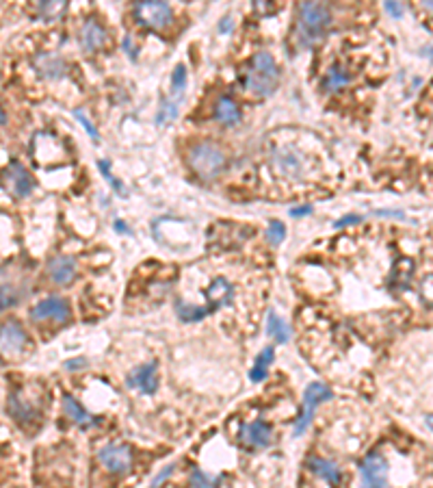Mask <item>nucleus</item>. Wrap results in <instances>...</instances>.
<instances>
[{
	"mask_svg": "<svg viewBox=\"0 0 433 488\" xmlns=\"http://www.w3.org/2000/svg\"><path fill=\"white\" fill-rule=\"evenodd\" d=\"M308 469L316 477H321L323 482H327L329 486H340V482H343V473H340V467H338L334 460H329V458L310 456L308 458Z\"/></svg>",
	"mask_w": 433,
	"mask_h": 488,
	"instance_id": "obj_18",
	"label": "nucleus"
},
{
	"mask_svg": "<svg viewBox=\"0 0 433 488\" xmlns=\"http://www.w3.org/2000/svg\"><path fill=\"white\" fill-rule=\"evenodd\" d=\"M61 406H63V412H65V417L72 421V424H76L78 428H83V430H87V428H94L96 424H98V417H94V414H89L76 399L72 397V395H67V393H63V397H61Z\"/></svg>",
	"mask_w": 433,
	"mask_h": 488,
	"instance_id": "obj_19",
	"label": "nucleus"
},
{
	"mask_svg": "<svg viewBox=\"0 0 433 488\" xmlns=\"http://www.w3.org/2000/svg\"><path fill=\"white\" fill-rule=\"evenodd\" d=\"M185 90H187V68L185 65H176V70L171 74V92H169V104L178 106L182 96H185Z\"/></svg>",
	"mask_w": 433,
	"mask_h": 488,
	"instance_id": "obj_25",
	"label": "nucleus"
},
{
	"mask_svg": "<svg viewBox=\"0 0 433 488\" xmlns=\"http://www.w3.org/2000/svg\"><path fill=\"white\" fill-rule=\"evenodd\" d=\"M173 469H176V464H167V467H165L161 473H158V475L152 480V486H150V488H158V486H161V484H163V482H165L171 473H173Z\"/></svg>",
	"mask_w": 433,
	"mask_h": 488,
	"instance_id": "obj_34",
	"label": "nucleus"
},
{
	"mask_svg": "<svg viewBox=\"0 0 433 488\" xmlns=\"http://www.w3.org/2000/svg\"><path fill=\"white\" fill-rule=\"evenodd\" d=\"M276 361V349L273 347H264L258 356H256V363L252 367V371H249V380L252 382H262L267 380V375H269V367L271 363Z\"/></svg>",
	"mask_w": 433,
	"mask_h": 488,
	"instance_id": "obj_24",
	"label": "nucleus"
},
{
	"mask_svg": "<svg viewBox=\"0 0 433 488\" xmlns=\"http://www.w3.org/2000/svg\"><path fill=\"white\" fill-rule=\"evenodd\" d=\"M349 83V74L345 72L343 65H332V68L327 70L325 78H323V87L327 92H338V90H343V87Z\"/></svg>",
	"mask_w": 433,
	"mask_h": 488,
	"instance_id": "obj_26",
	"label": "nucleus"
},
{
	"mask_svg": "<svg viewBox=\"0 0 433 488\" xmlns=\"http://www.w3.org/2000/svg\"><path fill=\"white\" fill-rule=\"evenodd\" d=\"M388 460L373 452L360 462V486L357 488H390L388 484Z\"/></svg>",
	"mask_w": 433,
	"mask_h": 488,
	"instance_id": "obj_6",
	"label": "nucleus"
},
{
	"mask_svg": "<svg viewBox=\"0 0 433 488\" xmlns=\"http://www.w3.org/2000/svg\"><path fill=\"white\" fill-rule=\"evenodd\" d=\"M124 50L128 53V57H132V59H136V46H134V41H132V37H124Z\"/></svg>",
	"mask_w": 433,
	"mask_h": 488,
	"instance_id": "obj_37",
	"label": "nucleus"
},
{
	"mask_svg": "<svg viewBox=\"0 0 433 488\" xmlns=\"http://www.w3.org/2000/svg\"><path fill=\"white\" fill-rule=\"evenodd\" d=\"M85 363H87L85 358H74V361H67V363H65V369H67V371L83 369V367H85Z\"/></svg>",
	"mask_w": 433,
	"mask_h": 488,
	"instance_id": "obj_38",
	"label": "nucleus"
},
{
	"mask_svg": "<svg viewBox=\"0 0 433 488\" xmlns=\"http://www.w3.org/2000/svg\"><path fill=\"white\" fill-rule=\"evenodd\" d=\"M7 412L13 417L15 424L20 426H31L35 424V421L39 419V408L35 406V402H31V397L22 391V389H15L9 399H7Z\"/></svg>",
	"mask_w": 433,
	"mask_h": 488,
	"instance_id": "obj_12",
	"label": "nucleus"
},
{
	"mask_svg": "<svg viewBox=\"0 0 433 488\" xmlns=\"http://www.w3.org/2000/svg\"><path fill=\"white\" fill-rule=\"evenodd\" d=\"M126 386L139 391L143 395H154L158 391V365L152 361V363L134 367L126 375Z\"/></svg>",
	"mask_w": 433,
	"mask_h": 488,
	"instance_id": "obj_14",
	"label": "nucleus"
},
{
	"mask_svg": "<svg viewBox=\"0 0 433 488\" xmlns=\"http://www.w3.org/2000/svg\"><path fill=\"white\" fill-rule=\"evenodd\" d=\"M232 27H234V20H232V18H223V22L219 25V31H221V33H230Z\"/></svg>",
	"mask_w": 433,
	"mask_h": 488,
	"instance_id": "obj_40",
	"label": "nucleus"
},
{
	"mask_svg": "<svg viewBox=\"0 0 433 488\" xmlns=\"http://www.w3.org/2000/svg\"><path fill=\"white\" fill-rule=\"evenodd\" d=\"M223 475H208V473H204L199 469H193L191 475H189V486L191 488H217L221 484Z\"/></svg>",
	"mask_w": 433,
	"mask_h": 488,
	"instance_id": "obj_27",
	"label": "nucleus"
},
{
	"mask_svg": "<svg viewBox=\"0 0 433 488\" xmlns=\"http://www.w3.org/2000/svg\"><path fill=\"white\" fill-rule=\"evenodd\" d=\"M362 217L360 215H345L343 219L334 221V228H345V226H351V224H360Z\"/></svg>",
	"mask_w": 433,
	"mask_h": 488,
	"instance_id": "obj_35",
	"label": "nucleus"
},
{
	"mask_svg": "<svg viewBox=\"0 0 433 488\" xmlns=\"http://www.w3.org/2000/svg\"><path fill=\"white\" fill-rule=\"evenodd\" d=\"M48 276L55 284L67 286L76 278V260L72 256H55L48 263Z\"/></svg>",
	"mask_w": 433,
	"mask_h": 488,
	"instance_id": "obj_17",
	"label": "nucleus"
},
{
	"mask_svg": "<svg viewBox=\"0 0 433 488\" xmlns=\"http://www.w3.org/2000/svg\"><path fill=\"white\" fill-rule=\"evenodd\" d=\"M375 215H379V217H397V219H405V215H403V213H399V211H377Z\"/></svg>",
	"mask_w": 433,
	"mask_h": 488,
	"instance_id": "obj_41",
	"label": "nucleus"
},
{
	"mask_svg": "<svg viewBox=\"0 0 433 488\" xmlns=\"http://www.w3.org/2000/svg\"><path fill=\"white\" fill-rule=\"evenodd\" d=\"M176 315L180 317V321L195 323L204 317H208L211 310H208V306H197V304H191L185 300H176Z\"/></svg>",
	"mask_w": 433,
	"mask_h": 488,
	"instance_id": "obj_23",
	"label": "nucleus"
},
{
	"mask_svg": "<svg viewBox=\"0 0 433 488\" xmlns=\"http://www.w3.org/2000/svg\"><path fill=\"white\" fill-rule=\"evenodd\" d=\"M215 118L225 126H236L241 122V109L230 96H221L215 104Z\"/></svg>",
	"mask_w": 433,
	"mask_h": 488,
	"instance_id": "obj_21",
	"label": "nucleus"
},
{
	"mask_svg": "<svg viewBox=\"0 0 433 488\" xmlns=\"http://www.w3.org/2000/svg\"><path fill=\"white\" fill-rule=\"evenodd\" d=\"M332 397H334V393H332V389H329L327 384H323V382H312V384H308V389H306V393H304L301 414L297 417V421H294L292 434H294V436H301V434L310 428L316 408L321 406L323 402H329Z\"/></svg>",
	"mask_w": 433,
	"mask_h": 488,
	"instance_id": "obj_4",
	"label": "nucleus"
},
{
	"mask_svg": "<svg viewBox=\"0 0 433 488\" xmlns=\"http://www.w3.org/2000/svg\"><path fill=\"white\" fill-rule=\"evenodd\" d=\"M239 442L247 449H267L273 442V430L264 421H252V424H243L239 430Z\"/></svg>",
	"mask_w": 433,
	"mask_h": 488,
	"instance_id": "obj_13",
	"label": "nucleus"
},
{
	"mask_svg": "<svg viewBox=\"0 0 433 488\" xmlns=\"http://www.w3.org/2000/svg\"><path fill=\"white\" fill-rule=\"evenodd\" d=\"M5 120H7V116H5V111H3V109H0V126H3V124H5Z\"/></svg>",
	"mask_w": 433,
	"mask_h": 488,
	"instance_id": "obj_44",
	"label": "nucleus"
},
{
	"mask_svg": "<svg viewBox=\"0 0 433 488\" xmlns=\"http://www.w3.org/2000/svg\"><path fill=\"white\" fill-rule=\"evenodd\" d=\"M204 295H206V300H208V310L215 313L217 308H223V306L234 302V286L225 278H217L211 282L208 289L204 291Z\"/></svg>",
	"mask_w": 433,
	"mask_h": 488,
	"instance_id": "obj_16",
	"label": "nucleus"
},
{
	"mask_svg": "<svg viewBox=\"0 0 433 488\" xmlns=\"http://www.w3.org/2000/svg\"><path fill=\"white\" fill-rule=\"evenodd\" d=\"M280 83V68L276 59L269 53H258L254 55L252 63L243 76V85L249 94H254L258 98H267L278 90Z\"/></svg>",
	"mask_w": 433,
	"mask_h": 488,
	"instance_id": "obj_2",
	"label": "nucleus"
},
{
	"mask_svg": "<svg viewBox=\"0 0 433 488\" xmlns=\"http://www.w3.org/2000/svg\"><path fill=\"white\" fill-rule=\"evenodd\" d=\"M33 65H35V70H37L43 78H61V76H65V72H67L65 61H63L61 57H57V55H50V53L37 55L35 61H33Z\"/></svg>",
	"mask_w": 433,
	"mask_h": 488,
	"instance_id": "obj_20",
	"label": "nucleus"
},
{
	"mask_svg": "<svg viewBox=\"0 0 433 488\" xmlns=\"http://www.w3.org/2000/svg\"><path fill=\"white\" fill-rule=\"evenodd\" d=\"M284 239H286V226L278 219H271L269 228H267V241L271 243V246H280Z\"/></svg>",
	"mask_w": 433,
	"mask_h": 488,
	"instance_id": "obj_29",
	"label": "nucleus"
},
{
	"mask_svg": "<svg viewBox=\"0 0 433 488\" xmlns=\"http://www.w3.org/2000/svg\"><path fill=\"white\" fill-rule=\"evenodd\" d=\"M3 185L5 189L15 195V197H29L35 189V181L33 176L29 174V169L22 165L20 161H11L7 165V169L3 172Z\"/></svg>",
	"mask_w": 433,
	"mask_h": 488,
	"instance_id": "obj_10",
	"label": "nucleus"
},
{
	"mask_svg": "<svg viewBox=\"0 0 433 488\" xmlns=\"http://www.w3.org/2000/svg\"><path fill=\"white\" fill-rule=\"evenodd\" d=\"M72 310H70V302L59 295H50L45 300H39L33 308H31V319L33 321H55V323H65L70 319Z\"/></svg>",
	"mask_w": 433,
	"mask_h": 488,
	"instance_id": "obj_9",
	"label": "nucleus"
},
{
	"mask_svg": "<svg viewBox=\"0 0 433 488\" xmlns=\"http://www.w3.org/2000/svg\"><path fill=\"white\" fill-rule=\"evenodd\" d=\"M267 335L280 345L290 341V326L276 313V310H271L267 317Z\"/></svg>",
	"mask_w": 433,
	"mask_h": 488,
	"instance_id": "obj_22",
	"label": "nucleus"
},
{
	"mask_svg": "<svg viewBox=\"0 0 433 488\" xmlns=\"http://www.w3.org/2000/svg\"><path fill=\"white\" fill-rule=\"evenodd\" d=\"M115 226H118V232H128V230H126V224H124L122 219H118V221H115Z\"/></svg>",
	"mask_w": 433,
	"mask_h": 488,
	"instance_id": "obj_42",
	"label": "nucleus"
},
{
	"mask_svg": "<svg viewBox=\"0 0 433 488\" xmlns=\"http://www.w3.org/2000/svg\"><path fill=\"white\" fill-rule=\"evenodd\" d=\"M271 165L276 167V172L288 181H301L306 172H308V159L304 157V152H299L292 146L278 148L271 154Z\"/></svg>",
	"mask_w": 433,
	"mask_h": 488,
	"instance_id": "obj_5",
	"label": "nucleus"
},
{
	"mask_svg": "<svg viewBox=\"0 0 433 488\" xmlns=\"http://www.w3.org/2000/svg\"><path fill=\"white\" fill-rule=\"evenodd\" d=\"M310 213H312V207H310V204H306V207H294V209L290 211L292 217H301V215H310Z\"/></svg>",
	"mask_w": 433,
	"mask_h": 488,
	"instance_id": "obj_39",
	"label": "nucleus"
},
{
	"mask_svg": "<svg viewBox=\"0 0 433 488\" xmlns=\"http://www.w3.org/2000/svg\"><path fill=\"white\" fill-rule=\"evenodd\" d=\"M427 426L433 430V414H429V417H427Z\"/></svg>",
	"mask_w": 433,
	"mask_h": 488,
	"instance_id": "obj_45",
	"label": "nucleus"
},
{
	"mask_svg": "<svg viewBox=\"0 0 433 488\" xmlns=\"http://www.w3.org/2000/svg\"><path fill=\"white\" fill-rule=\"evenodd\" d=\"M425 7H427V9H431V11H433V0H431V3H425Z\"/></svg>",
	"mask_w": 433,
	"mask_h": 488,
	"instance_id": "obj_46",
	"label": "nucleus"
},
{
	"mask_svg": "<svg viewBox=\"0 0 433 488\" xmlns=\"http://www.w3.org/2000/svg\"><path fill=\"white\" fill-rule=\"evenodd\" d=\"M98 167H100V172L104 174V179L108 181V185H113V187H115L118 191H120V195H126V189H124V185L115 179V176H113V172L108 169V161H100L98 163Z\"/></svg>",
	"mask_w": 433,
	"mask_h": 488,
	"instance_id": "obj_31",
	"label": "nucleus"
},
{
	"mask_svg": "<svg viewBox=\"0 0 433 488\" xmlns=\"http://www.w3.org/2000/svg\"><path fill=\"white\" fill-rule=\"evenodd\" d=\"M29 345V337H27V330L17 319H7L0 323V354L7 358L20 356L24 354Z\"/></svg>",
	"mask_w": 433,
	"mask_h": 488,
	"instance_id": "obj_8",
	"label": "nucleus"
},
{
	"mask_svg": "<svg viewBox=\"0 0 433 488\" xmlns=\"http://www.w3.org/2000/svg\"><path fill=\"white\" fill-rule=\"evenodd\" d=\"M78 41H80V48L85 53H96L104 46L106 31L96 18H89L83 22V27L78 31Z\"/></svg>",
	"mask_w": 433,
	"mask_h": 488,
	"instance_id": "obj_15",
	"label": "nucleus"
},
{
	"mask_svg": "<svg viewBox=\"0 0 433 488\" xmlns=\"http://www.w3.org/2000/svg\"><path fill=\"white\" fill-rule=\"evenodd\" d=\"M74 118H76V120H78V122L83 124V128H85V130L89 132V137H91V139H96V141L100 139V132H98V130L94 128V124H91V122H89V118L85 116V111L76 109V111H74Z\"/></svg>",
	"mask_w": 433,
	"mask_h": 488,
	"instance_id": "obj_32",
	"label": "nucleus"
},
{
	"mask_svg": "<svg viewBox=\"0 0 433 488\" xmlns=\"http://www.w3.org/2000/svg\"><path fill=\"white\" fill-rule=\"evenodd\" d=\"M423 55H425V57H429V59L433 61V46H427V48H423Z\"/></svg>",
	"mask_w": 433,
	"mask_h": 488,
	"instance_id": "obj_43",
	"label": "nucleus"
},
{
	"mask_svg": "<svg viewBox=\"0 0 433 488\" xmlns=\"http://www.w3.org/2000/svg\"><path fill=\"white\" fill-rule=\"evenodd\" d=\"M423 300L433 306V274H429L425 280H423Z\"/></svg>",
	"mask_w": 433,
	"mask_h": 488,
	"instance_id": "obj_33",
	"label": "nucleus"
},
{
	"mask_svg": "<svg viewBox=\"0 0 433 488\" xmlns=\"http://www.w3.org/2000/svg\"><path fill=\"white\" fill-rule=\"evenodd\" d=\"M20 302V295L15 293L13 286H3L0 289V310H9Z\"/></svg>",
	"mask_w": 433,
	"mask_h": 488,
	"instance_id": "obj_30",
	"label": "nucleus"
},
{
	"mask_svg": "<svg viewBox=\"0 0 433 488\" xmlns=\"http://www.w3.org/2000/svg\"><path fill=\"white\" fill-rule=\"evenodd\" d=\"M332 11L323 3H301L297 7V41L301 48H314L327 35Z\"/></svg>",
	"mask_w": 433,
	"mask_h": 488,
	"instance_id": "obj_1",
	"label": "nucleus"
},
{
	"mask_svg": "<svg viewBox=\"0 0 433 488\" xmlns=\"http://www.w3.org/2000/svg\"><path fill=\"white\" fill-rule=\"evenodd\" d=\"M189 165L204 181H213L225 167V154L213 141H199L189 150Z\"/></svg>",
	"mask_w": 433,
	"mask_h": 488,
	"instance_id": "obj_3",
	"label": "nucleus"
},
{
	"mask_svg": "<svg viewBox=\"0 0 433 488\" xmlns=\"http://www.w3.org/2000/svg\"><path fill=\"white\" fill-rule=\"evenodd\" d=\"M98 462L102 467L115 475H124L132 469L134 454L124 442H106L104 447L98 449Z\"/></svg>",
	"mask_w": 433,
	"mask_h": 488,
	"instance_id": "obj_7",
	"label": "nucleus"
},
{
	"mask_svg": "<svg viewBox=\"0 0 433 488\" xmlns=\"http://www.w3.org/2000/svg\"><path fill=\"white\" fill-rule=\"evenodd\" d=\"M134 18L148 29H165L171 25L173 11L167 3H136Z\"/></svg>",
	"mask_w": 433,
	"mask_h": 488,
	"instance_id": "obj_11",
	"label": "nucleus"
},
{
	"mask_svg": "<svg viewBox=\"0 0 433 488\" xmlns=\"http://www.w3.org/2000/svg\"><path fill=\"white\" fill-rule=\"evenodd\" d=\"M385 11H388L392 18H403V7L399 5V3H385Z\"/></svg>",
	"mask_w": 433,
	"mask_h": 488,
	"instance_id": "obj_36",
	"label": "nucleus"
},
{
	"mask_svg": "<svg viewBox=\"0 0 433 488\" xmlns=\"http://www.w3.org/2000/svg\"><path fill=\"white\" fill-rule=\"evenodd\" d=\"M39 18L45 22H55L67 11V3H39L37 5Z\"/></svg>",
	"mask_w": 433,
	"mask_h": 488,
	"instance_id": "obj_28",
	"label": "nucleus"
}]
</instances>
